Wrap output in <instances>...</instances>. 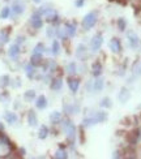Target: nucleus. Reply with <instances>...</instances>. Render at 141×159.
<instances>
[{
	"label": "nucleus",
	"mask_w": 141,
	"mask_h": 159,
	"mask_svg": "<svg viewBox=\"0 0 141 159\" xmlns=\"http://www.w3.org/2000/svg\"><path fill=\"white\" fill-rule=\"evenodd\" d=\"M62 128L64 130V133L67 134V138H68L69 143H73L75 142V138H76V127L73 125V123L69 120V119H65L62 123Z\"/></svg>",
	"instance_id": "obj_1"
},
{
	"label": "nucleus",
	"mask_w": 141,
	"mask_h": 159,
	"mask_svg": "<svg viewBox=\"0 0 141 159\" xmlns=\"http://www.w3.org/2000/svg\"><path fill=\"white\" fill-rule=\"evenodd\" d=\"M97 20H98V13H97L96 11L88 13V15H86V16L84 17V20H82V26H84V29H85V30L92 29L93 26L97 24Z\"/></svg>",
	"instance_id": "obj_2"
},
{
	"label": "nucleus",
	"mask_w": 141,
	"mask_h": 159,
	"mask_svg": "<svg viewBox=\"0 0 141 159\" xmlns=\"http://www.w3.org/2000/svg\"><path fill=\"white\" fill-rule=\"evenodd\" d=\"M29 24H30V26H31L33 29H35V30L41 29L42 26H43V20H42V16L39 15L38 12H34V13L31 15V17H30Z\"/></svg>",
	"instance_id": "obj_3"
},
{
	"label": "nucleus",
	"mask_w": 141,
	"mask_h": 159,
	"mask_svg": "<svg viewBox=\"0 0 141 159\" xmlns=\"http://www.w3.org/2000/svg\"><path fill=\"white\" fill-rule=\"evenodd\" d=\"M24 11H25V3L22 0H15L11 8L12 16H20L21 13H24Z\"/></svg>",
	"instance_id": "obj_4"
},
{
	"label": "nucleus",
	"mask_w": 141,
	"mask_h": 159,
	"mask_svg": "<svg viewBox=\"0 0 141 159\" xmlns=\"http://www.w3.org/2000/svg\"><path fill=\"white\" fill-rule=\"evenodd\" d=\"M103 43V38L101 34H97V35H94V38L90 41V48L93 52H97L99 48H101V46H102Z\"/></svg>",
	"instance_id": "obj_5"
},
{
	"label": "nucleus",
	"mask_w": 141,
	"mask_h": 159,
	"mask_svg": "<svg viewBox=\"0 0 141 159\" xmlns=\"http://www.w3.org/2000/svg\"><path fill=\"white\" fill-rule=\"evenodd\" d=\"M140 138H141V129L133 130L128 136H127V140H128L129 145H137V142L140 141Z\"/></svg>",
	"instance_id": "obj_6"
},
{
	"label": "nucleus",
	"mask_w": 141,
	"mask_h": 159,
	"mask_svg": "<svg viewBox=\"0 0 141 159\" xmlns=\"http://www.w3.org/2000/svg\"><path fill=\"white\" fill-rule=\"evenodd\" d=\"M127 37H128V42L132 48H137L140 46V38L137 37L135 31H128L127 33Z\"/></svg>",
	"instance_id": "obj_7"
},
{
	"label": "nucleus",
	"mask_w": 141,
	"mask_h": 159,
	"mask_svg": "<svg viewBox=\"0 0 141 159\" xmlns=\"http://www.w3.org/2000/svg\"><path fill=\"white\" fill-rule=\"evenodd\" d=\"M109 46H110V48H111V51L114 52V54L122 52V43H120V41L118 38H112L110 41V43H109Z\"/></svg>",
	"instance_id": "obj_8"
},
{
	"label": "nucleus",
	"mask_w": 141,
	"mask_h": 159,
	"mask_svg": "<svg viewBox=\"0 0 141 159\" xmlns=\"http://www.w3.org/2000/svg\"><path fill=\"white\" fill-rule=\"evenodd\" d=\"M50 88H51V90H54V91H59L60 89L63 88V80L60 78V77L52 78L51 81H50Z\"/></svg>",
	"instance_id": "obj_9"
},
{
	"label": "nucleus",
	"mask_w": 141,
	"mask_h": 159,
	"mask_svg": "<svg viewBox=\"0 0 141 159\" xmlns=\"http://www.w3.org/2000/svg\"><path fill=\"white\" fill-rule=\"evenodd\" d=\"M64 112L67 115H76L80 112V106L78 104H64Z\"/></svg>",
	"instance_id": "obj_10"
},
{
	"label": "nucleus",
	"mask_w": 141,
	"mask_h": 159,
	"mask_svg": "<svg viewBox=\"0 0 141 159\" xmlns=\"http://www.w3.org/2000/svg\"><path fill=\"white\" fill-rule=\"evenodd\" d=\"M20 52H21V50H20V44L15 43V44H12L11 47H9L8 55H9V57L13 59V60H16V59L18 57V55H20Z\"/></svg>",
	"instance_id": "obj_11"
},
{
	"label": "nucleus",
	"mask_w": 141,
	"mask_h": 159,
	"mask_svg": "<svg viewBox=\"0 0 141 159\" xmlns=\"http://www.w3.org/2000/svg\"><path fill=\"white\" fill-rule=\"evenodd\" d=\"M118 98H119L120 103H127V102L129 101V98H131V93H129V90L127 89V88H123L122 90H120Z\"/></svg>",
	"instance_id": "obj_12"
},
{
	"label": "nucleus",
	"mask_w": 141,
	"mask_h": 159,
	"mask_svg": "<svg viewBox=\"0 0 141 159\" xmlns=\"http://www.w3.org/2000/svg\"><path fill=\"white\" fill-rule=\"evenodd\" d=\"M65 34L68 38H73L76 35V25L72 22H65Z\"/></svg>",
	"instance_id": "obj_13"
},
{
	"label": "nucleus",
	"mask_w": 141,
	"mask_h": 159,
	"mask_svg": "<svg viewBox=\"0 0 141 159\" xmlns=\"http://www.w3.org/2000/svg\"><path fill=\"white\" fill-rule=\"evenodd\" d=\"M4 119H5V121L8 123L9 125H13V124H16L18 121L17 115L15 114V112H9V111H7L4 114Z\"/></svg>",
	"instance_id": "obj_14"
},
{
	"label": "nucleus",
	"mask_w": 141,
	"mask_h": 159,
	"mask_svg": "<svg viewBox=\"0 0 141 159\" xmlns=\"http://www.w3.org/2000/svg\"><path fill=\"white\" fill-rule=\"evenodd\" d=\"M47 104H49V102H47V98L45 95H39L38 98H35V107L38 110H45Z\"/></svg>",
	"instance_id": "obj_15"
},
{
	"label": "nucleus",
	"mask_w": 141,
	"mask_h": 159,
	"mask_svg": "<svg viewBox=\"0 0 141 159\" xmlns=\"http://www.w3.org/2000/svg\"><path fill=\"white\" fill-rule=\"evenodd\" d=\"M43 56L42 55H39V54H33L31 57H30V63L34 65V67H42V64H43Z\"/></svg>",
	"instance_id": "obj_16"
},
{
	"label": "nucleus",
	"mask_w": 141,
	"mask_h": 159,
	"mask_svg": "<svg viewBox=\"0 0 141 159\" xmlns=\"http://www.w3.org/2000/svg\"><path fill=\"white\" fill-rule=\"evenodd\" d=\"M76 56H77V59H80V60H85V59L88 57V50H86V47L84 44H80L77 47Z\"/></svg>",
	"instance_id": "obj_17"
},
{
	"label": "nucleus",
	"mask_w": 141,
	"mask_h": 159,
	"mask_svg": "<svg viewBox=\"0 0 141 159\" xmlns=\"http://www.w3.org/2000/svg\"><path fill=\"white\" fill-rule=\"evenodd\" d=\"M9 33H11V28H5L0 30V44H5L7 42H9Z\"/></svg>",
	"instance_id": "obj_18"
},
{
	"label": "nucleus",
	"mask_w": 141,
	"mask_h": 159,
	"mask_svg": "<svg viewBox=\"0 0 141 159\" xmlns=\"http://www.w3.org/2000/svg\"><path fill=\"white\" fill-rule=\"evenodd\" d=\"M28 124L30 125V127H37L38 125V117H37L35 112L33 110H30L28 112Z\"/></svg>",
	"instance_id": "obj_19"
},
{
	"label": "nucleus",
	"mask_w": 141,
	"mask_h": 159,
	"mask_svg": "<svg viewBox=\"0 0 141 159\" xmlns=\"http://www.w3.org/2000/svg\"><path fill=\"white\" fill-rule=\"evenodd\" d=\"M92 75L94 77H99L101 75H102V64H101L99 61L93 63V65H92Z\"/></svg>",
	"instance_id": "obj_20"
},
{
	"label": "nucleus",
	"mask_w": 141,
	"mask_h": 159,
	"mask_svg": "<svg viewBox=\"0 0 141 159\" xmlns=\"http://www.w3.org/2000/svg\"><path fill=\"white\" fill-rule=\"evenodd\" d=\"M0 141H2V143L4 145V146L9 148L11 150H15V145H12V141L3 133V130H0Z\"/></svg>",
	"instance_id": "obj_21"
},
{
	"label": "nucleus",
	"mask_w": 141,
	"mask_h": 159,
	"mask_svg": "<svg viewBox=\"0 0 141 159\" xmlns=\"http://www.w3.org/2000/svg\"><path fill=\"white\" fill-rule=\"evenodd\" d=\"M68 88L71 89L72 93H77L80 88V80L77 78H68Z\"/></svg>",
	"instance_id": "obj_22"
},
{
	"label": "nucleus",
	"mask_w": 141,
	"mask_h": 159,
	"mask_svg": "<svg viewBox=\"0 0 141 159\" xmlns=\"http://www.w3.org/2000/svg\"><path fill=\"white\" fill-rule=\"evenodd\" d=\"M25 73H26V76H28V78H34V76H35V67L31 63L26 64L25 65Z\"/></svg>",
	"instance_id": "obj_23"
},
{
	"label": "nucleus",
	"mask_w": 141,
	"mask_h": 159,
	"mask_svg": "<svg viewBox=\"0 0 141 159\" xmlns=\"http://www.w3.org/2000/svg\"><path fill=\"white\" fill-rule=\"evenodd\" d=\"M50 121L56 125V124H60V121H62V114H60L59 111H54L52 114L50 115Z\"/></svg>",
	"instance_id": "obj_24"
},
{
	"label": "nucleus",
	"mask_w": 141,
	"mask_h": 159,
	"mask_svg": "<svg viewBox=\"0 0 141 159\" xmlns=\"http://www.w3.org/2000/svg\"><path fill=\"white\" fill-rule=\"evenodd\" d=\"M96 124H98L97 121V119L94 117V116H90V117H85L84 120H82V125L85 128H89V127H94Z\"/></svg>",
	"instance_id": "obj_25"
},
{
	"label": "nucleus",
	"mask_w": 141,
	"mask_h": 159,
	"mask_svg": "<svg viewBox=\"0 0 141 159\" xmlns=\"http://www.w3.org/2000/svg\"><path fill=\"white\" fill-rule=\"evenodd\" d=\"M92 116L96 117L98 123H105V121H107V114H106V112H103V111L94 112V114H93Z\"/></svg>",
	"instance_id": "obj_26"
},
{
	"label": "nucleus",
	"mask_w": 141,
	"mask_h": 159,
	"mask_svg": "<svg viewBox=\"0 0 141 159\" xmlns=\"http://www.w3.org/2000/svg\"><path fill=\"white\" fill-rule=\"evenodd\" d=\"M49 133H50V129L47 128L46 125H41V128L38 130V138L45 140V138H47V136H49Z\"/></svg>",
	"instance_id": "obj_27"
},
{
	"label": "nucleus",
	"mask_w": 141,
	"mask_h": 159,
	"mask_svg": "<svg viewBox=\"0 0 141 159\" xmlns=\"http://www.w3.org/2000/svg\"><path fill=\"white\" fill-rule=\"evenodd\" d=\"M11 85V77L9 76H0V89H5L7 86Z\"/></svg>",
	"instance_id": "obj_28"
},
{
	"label": "nucleus",
	"mask_w": 141,
	"mask_h": 159,
	"mask_svg": "<svg viewBox=\"0 0 141 159\" xmlns=\"http://www.w3.org/2000/svg\"><path fill=\"white\" fill-rule=\"evenodd\" d=\"M55 158H58V159H67V158H68V155H67V151L64 150L63 145H60V146H59L56 154H55Z\"/></svg>",
	"instance_id": "obj_29"
},
{
	"label": "nucleus",
	"mask_w": 141,
	"mask_h": 159,
	"mask_svg": "<svg viewBox=\"0 0 141 159\" xmlns=\"http://www.w3.org/2000/svg\"><path fill=\"white\" fill-rule=\"evenodd\" d=\"M103 86H105L103 78H97L96 81H94V84H93V89L96 90V91H101V90L103 89Z\"/></svg>",
	"instance_id": "obj_30"
},
{
	"label": "nucleus",
	"mask_w": 141,
	"mask_h": 159,
	"mask_svg": "<svg viewBox=\"0 0 141 159\" xmlns=\"http://www.w3.org/2000/svg\"><path fill=\"white\" fill-rule=\"evenodd\" d=\"M65 72H67V73H68L69 76L76 75V72H77V65H76V63H69L68 65H67Z\"/></svg>",
	"instance_id": "obj_31"
},
{
	"label": "nucleus",
	"mask_w": 141,
	"mask_h": 159,
	"mask_svg": "<svg viewBox=\"0 0 141 159\" xmlns=\"http://www.w3.org/2000/svg\"><path fill=\"white\" fill-rule=\"evenodd\" d=\"M47 50H46V46L43 44V43H38L35 47H34V50H33V54H39V55H43V52H46Z\"/></svg>",
	"instance_id": "obj_32"
},
{
	"label": "nucleus",
	"mask_w": 141,
	"mask_h": 159,
	"mask_svg": "<svg viewBox=\"0 0 141 159\" xmlns=\"http://www.w3.org/2000/svg\"><path fill=\"white\" fill-rule=\"evenodd\" d=\"M132 75L133 77H140L141 76V63H136L135 65H133V68H132Z\"/></svg>",
	"instance_id": "obj_33"
},
{
	"label": "nucleus",
	"mask_w": 141,
	"mask_h": 159,
	"mask_svg": "<svg viewBox=\"0 0 141 159\" xmlns=\"http://www.w3.org/2000/svg\"><path fill=\"white\" fill-rule=\"evenodd\" d=\"M24 98H25V101H28V102L34 101V99H35V91L34 90H28L24 94Z\"/></svg>",
	"instance_id": "obj_34"
},
{
	"label": "nucleus",
	"mask_w": 141,
	"mask_h": 159,
	"mask_svg": "<svg viewBox=\"0 0 141 159\" xmlns=\"http://www.w3.org/2000/svg\"><path fill=\"white\" fill-rule=\"evenodd\" d=\"M9 16H11V8H9V7H4V8L2 9V12H0V18L7 20Z\"/></svg>",
	"instance_id": "obj_35"
},
{
	"label": "nucleus",
	"mask_w": 141,
	"mask_h": 159,
	"mask_svg": "<svg viewBox=\"0 0 141 159\" xmlns=\"http://www.w3.org/2000/svg\"><path fill=\"white\" fill-rule=\"evenodd\" d=\"M51 52H52V55H59V54H60V44H59L58 41H54V42H52Z\"/></svg>",
	"instance_id": "obj_36"
},
{
	"label": "nucleus",
	"mask_w": 141,
	"mask_h": 159,
	"mask_svg": "<svg viewBox=\"0 0 141 159\" xmlns=\"http://www.w3.org/2000/svg\"><path fill=\"white\" fill-rule=\"evenodd\" d=\"M101 107H102V108H110L111 107V106H112V103H111V99L110 98H103L102 99V101H101Z\"/></svg>",
	"instance_id": "obj_37"
},
{
	"label": "nucleus",
	"mask_w": 141,
	"mask_h": 159,
	"mask_svg": "<svg viewBox=\"0 0 141 159\" xmlns=\"http://www.w3.org/2000/svg\"><path fill=\"white\" fill-rule=\"evenodd\" d=\"M55 35L56 37H59L60 39H63V41H65V39L67 38H68V37H67V34H65V30L64 29H55Z\"/></svg>",
	"instance_id": "obj_38"
},
{
	"label": "nucleus",
	"mask_w": 141,
	"mask_h": 159,
	"mask_svg": "<svg viewBox=\"0 0 141 159\" xmlns=\"http://www.w3.org/2000/svg\"><path fill=\"white\" fill-rule=\"evenodd\" d=\"M118 28L120 31H124L125 28H127V21H125V18H119L118 20Z\"/></svg>",
	"instance_id": "obj_39"
},
{
	"label": "nucleus",
	"mask_w": 141,
	"mask_h": 159,
	"mask_svg": "<svg viewBox=\"0 0 141 159\" xmlns=\"http://www.w3.org/2000/svg\"><path fill=\"white\" fill-rule=\"evenodd\" d=\"M9 99V94L7 91H3L2 94H0V102H5V101H8Z\"/></svg>",
	"instance_id": "obj_40"
},
{
	"label": "nucleus",
	"mask_w": 141,
	"mask_h": 159,
	"mask_svg": "<svg viewBox=\"0 0 141 159\" xmlns=\"http://www.w3.org/2000/svg\"><path fill=\"white\" fill-rule=\"evenodd\" d=\"M25 42V37L24 35H18L17 38H16V43L17 44H21V43H24Z\"/></svg>",
	"instance_id": "obj_41"
},
{
	"label": "nucleus",
	"mask_w": 141,
	"mask_h": 159,
	"mask_svg": "<svg viewBox=\"0 0 141 159\" xmlns=\"http://www.w3.org/2000/svg\"><path fill=\"white\" fill-rule=\"evenodd\" d=\"M54 35H55V29H54V28H50V29H47V37H54Z\"/></svg>",
	"instance_id": "obj_42"
},
{
	"label": "nucleus",
	"mask_w": 141,
	"mask_h": 159,
	"mask_svg": "<svg viewBox=\"0 0 141 159\" xmlns=\"http://www.w3.org/2000/svg\"><path fill=\"white\" fill-rule=\"evenodd\" d=\"M75 5L77 7V8H81V7L84 5V0H76V2H75Z\"/></svg>",
	"instance_id": "obj_43"
},
{
	"label": "nucleus",
	"mask_w": 141,
	"mask_h": 159,
	"mask_svg": "<svg viewBox=\"0 0 141 159\" xmlns=\"http://www.w3.org/2000/svg\"><path fill=\"white\" fill-rule=\"evenodd\" d=\"M18 153H20V155H21V157H24L25 155V153H26V151H25V149H18Z\"/></svg>",
	"instance_id": "obj_44"
},
{
	"label": "nucleus",
	"mask_w": 141,
	"mask_h": 159,
	"mask_svg": "<svg viewBox=\"0 0 141 159\" xmlns=\"http://www.w3.org/2000/svg\"><path fill=\"white\" fill-rule=\"evenodd\" d=\"M93 89V84H90V82H88V84H86V90H92Z\"/></svg>",
	"instance_id": "obj_45"
},
{
	"label": "nucleus",
	"mask_w": 141,
	"mask_h": 159,
	"mask_svg": "<svg viewBox=\"0 0 141 159\" xmlns=\"http://www.w3.org/2000/svg\"><path fill=\"white\" fill-rule=\"evenodd\" d=\"M0 130H4V125L2 123H0Z\"/></svg>",
	"instance_id": "obj_46"
},
{
	"label": "nucleus",
	"mask_w": 141,
	"mask_h": 159,
	"mask_svg": "<svg viewBox=\"0 0 141 159\" xmlns=\"http://www.w3.org/2000/svg\"><path fill=\"white\" fill-rule=\"evenodd\" d=\"M33 2H34V3H37V4H38V3H41L42 0H33Z\"/></svg>",
	"instance_id": "obj_47"
},
{
	"label": "nucleus",
	"mask_w": 141,
	"mask_h": 159,
	"mask_svg": "<svg viewBox=\"0 0 141 159\" xmlns=\"http://www.w3.org/2000/svg\"><path fill=\"white\" fill-rule=\"evenodd\" d=\"M0 52H2V48H0Z\"/></svg>",
	"instance_id": "obj_48"
}]
</instances>
